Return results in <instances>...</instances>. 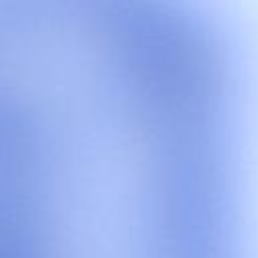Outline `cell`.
<instances>
[{"instance_id":"obj_1","label":"cell","mask_w":258,"mask_h":258,"mask_svg":"<svg viewBox=\"0 0 258 258\" xmlns=\"http://www.w3.org/2000/svg\"><path fill=\"white\" fill-rule=\"evenodd\" d=\"M0 42H2V34H0ZM0 48H2V46H0Z\"/></svg>"}]
</instances>
